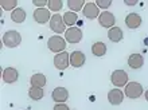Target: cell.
Segmentation results:
<instances>
[{
    "label": "cell",
    "instance_id": "8fae6325",
    "mask_svg": "<svg viewBox=\"0 0 148 110\" xmlns=\"http://www.w3.org/2000/svg\"><path fill=\"white\" fill-rule=\"evenodd\" d=\"M124 97H125L124 91L121 90V89H117V87L112 89V90L108 93V101H109V103L113 105V106L121 105L123 101H124Z\"/></svg>",
    "mask_w": 148,
    "mask_h": 110
},
{
    "label": "cell",
    "instance_id": "ba28073f",
    "mask_svg": "<svg viewBox=\"0 0 148 110\" xmlns=\"http://www.w3.org/2000/svg\"><path fill=\"white\" fill-rule=\"evenodd\" d=\"M50 10L49 8H36L34 14H32V18L38 24H46L47 22L51 20V15H50Z\"/></svg>",
    "mask_w": 148,
    "mask_h": 110
},
{
    "label": "cell",
    "instance_id": "ffe728a7",
    "mask_svg": "<svg viewBox=\"0 0 148 110\" xmlns=\"http://www.w3.org/2000/svg\"><path fill=\"white\" fill-rule=\"evenodd\" d=\"M62 18H63L65 24L69 26V27H75V23L78 22V15L75 14V12H73V11L65 12V14L62 15Z\"/></svg>",
    "mask_w": 148,
    "mask_h": 110
},
{
    "label": "cell",
    "instance_id": "7402d4cb",
    "mask_svg": "<svg viewBox=\"0 0 148 110\" xmlns=\"http://www.w3.org/2000/svg\"><path fill=\"white\" fill-rule=\"evenodd\" d=\"M85 0H67V7L69 10L77 14L78 11H82L85 7Z\"/></svg>",
    "mask_w": 148,
    "mask_h": 110
},
{
    "label": "cell",
    "instance_id": "4316f807",
    "mask_svg": "<svg viewBox=\"0 0 148 110\" xmlns=\"http://www.w3.org/2000/svg\"><path fill=\"white\" fill-rule=\"evenodd\" d=\"M32 4L36 8H46L49 4V0H32Z\"/></svg>",
    "mask_w": 148,
    "mask_h": 110
},
{
    "label": "cell",
    "instance_id": "f546056e",
    "mask_svg": "<svg viewBox=\"0 0 148 110\" xmlns=\"http://www.w3.org/2000/svg\"><path fill=\"white\" fill-rule=\"evenodd\" d=\"M144 98H145V101H147V102H148V90L144 93Z\"/></svg>",
    "mask_w": 148,
    "mask_h": 110
},
{
    "label": "cell",
    "instance_id": "5bb4252c",
    "mask_svg": "<svg viewBox=\"0 0 148 110\" xmlns=\"http://www.w3.org/2000/svg\"><path fill=\"white\" fill-rule=\"evenodd\" d=\"M19 79V71L15 67H5L3 70V81L8 85L15 83Z\"/></svg>",
    "mask_w": 148,
    "mask_h": 110
},
{
    "label": "cell",
    "instance_id": "f1b7e54d",
    "mask_svg": "<svg viewBox=\"0 0 148 110\" xmlns=\"http://www.w3.org/2000/svg\"><path fill=\"white\" fill-rule=\"evenodd\" d=\"M125 5H129V7H132V5H136L137 4V0H124Z\"/></svg>",
    "mask_w": 148,
    "mask_h": 110
},
{
    "label": "cell",
    "instance_id": "2e32d148",
    "mask_svg": "<svg viewBox=\"0 0 148 110\" xmlns=\"http://www.w3.org/2000/svg\"><path fill=\"white\" fill-rule=\"evenodd\" d=\"M144 65V58L141 54H131L128 58V66L133 70H137V69H141Z\"/></svg>",
    "mask_w": 148,
    "mask_h": 110
},
{
    "label": "cell",
    "instance_id": "8992f818",
    "mask_svg": "<svg viewBox=\"0 0 148 110\" xmlns=\"http://www.w3.org/2000/svg\"><path fill=\"white\" fill-rule=\"evenodd\" d=\"M124 94L131 99H137L143 94V86L139 82H128V85L125 86Z\"/></svg>",
    "mask_w": 148,
    "mask_h": 110
},
{
    "label": "cell",
    "instance_id": "3957f363",
    "mask_svg": "<svg viewBox=\"0 0 148 110\" xmlns=\"http://www.w3.org/2000/svg\"><path fill=\"white\" fill-rule=\"evenodd\" d=\"M110 82L113 86H116L117 89L120 87H125L128 85V73L124 70H114L110 74Z\"/></svg>",
    "mask_w": 148,
    "mask_h": 110
},
{
    "label": "cell",
    "instance_id": "9c48e42d",
    "mask_svg": "<svg viewBox=\"0 0 148 110\" xmlns=\"http://www.w3.org/2000/svg\"><path fill=\"white\" fill-rule=\"evenodd\" d=\"M82 15L85 16L86 19L93 20L101 15V12H100V8L97 7V4L93 3V1H89V3L85 4V7L82 10Z\"/></svg>",
    "mask_w": 148,
    "mask_h": 110
},
{
    "label": "cell",
    "instance_id": "277c9868",
    "mask_svg": "<svg viewBox=\"0 0 148 110\" xmlns=\"http://www.w3.org/2000/svg\"><path fill=\"white\" fill-rule=\"evenodd\" d=\"M50 28H51V31H54L57 35H61V34L66 32V24H65L63 18L59 14H54V15L51 16Z\"/></svg>",
    "mask_w": 148,
    "mask_h": 110
},
{
    "label": "cell",
    "instance_id": "7a4b0ae2",
    "mask_svg": "<svg viewBox=\"0 0 148 110\" xmlns=\"http://www.w3.org/2000/svg\"><path fill=\"white\" fill-rule=\"evenodd\" d=\"M66 39L62 38L61 35H54L50 36V39L47 40V47L51 52H55V54H59V52H63L65 48H66Z\"/></svg>",
    "mask_w": 148,
    "mask_h": 110
},
{
    "label": "cell",
    "instance_id": "5b68a950",
    "mask_svg": "<svg viewBox=\"0 0 148 110\" xmlns=\"http://www.w3.org/2000/svg\"><path fill=\"white\" fill-rule=\"evenodd\" d=\"M84 38V32L81 31V28L78 27H69L65 32V39H66L67 43L70 44H75L79 43Z\"/></svg>",
    "mask_w": 148,
    "mask_h": 110
},
{
    "label": "cell",
    "instance_id": "83f0119b",
    "mask_svg": "<svg viewBox=\"0 0 148 110\" xmlns=\"http://www.w3.org/2000/svg\"><path fill=\"white\" fill-rule=\"evenodd\" d=\"M53 110H70V109H69L66 103H55Z\"/></svg>",
    "mask_w": 148,
    "mask_h": 110
},
{
    "label": "cell",
    "instance_id": "9a60e30c",
    "mask_svg": "<svg viewBox=\"0 0 148 110\" xmlns=\"http://www.w3.org/2000/svg\"><path fill=\"white\" fill-rule=\"evenodd\" d=\"M85 62H86L85 54L82 51H79V50H75V51H73L70 54V65L73 67H75V69L82 67L85 65Z\"/></svg>",
    "mask_w": 148,
    "mask_h": 110
},
{
    "label": "cell",
    "instance_id": "52a82bcc",
    "mask_svg": "<svg viewBox=\"0 0 148 110\" xmlns=\"http://www.w3.org/2000/svg\"><path fill=\"white\" fill-rule=\"evenodd\" d=\"M54 66L58 69V70H66L67 67L70 66V52H59V54H55L54 56Z\"/></svg>",
    "mask_w": 148,
    "mask_h": 110
},
{
    "label": "cell",
    "instance_id": "484cf974",
    "mask_svg": "<svg viewBox=\"0 0 148 110\" xmlns=\"http://www.w3.org/2000/svg\"><path fill=\"white\" fill-rule=\"evenodd\" d=\"M94 3L97 4V7L100 10H108V8L112 5V0H97V1H94Z\"/></svg>",
    "mask_w": 148,
    "mask_h": 110
},
{
    "label": "cell",
    "instance_id": "e0dca14e",
    "mask_svg": "<svg viewBox=\"0 0 148 110\" xmlns=\"http://www.w3.org/2000/svg\"><path fill=\"white\" fill-rule=\"evenodd\" d=\"M46 75L42 74V73H36V74H34L30 78V85H31V87H40V89H43V86H46Z\"/></svg>",
    "mask_w": 148,
    "mask_h": 110
},
{
    "label": "cell",
    "instance_id": "7c38bea8",
    "mask_svg": "<svg viewBox=\"0 0 148 110\" xmlns=\"http://www.w3.org/2000/svg\"><path fill=\"white\" fill-rule=\"evenodd\" d=\"M51 98L55 103H65L69 99V91L66 87H55L51 93Z\"/></svg>",
    "mask_w": 148,
    "mask_h": 110
},
{
    "label": "cell",
    "instance_id": "cb8c5ba5",
    "mask_svg": "<svg viewBox=\"0 0 148 110\" xmlns=\"http://www.w3.org/2000/svg\"><path fill=\"white\" fill-rule=\"evenodd\" d=\"M0 5L4 11H14L15 8H18V1L16 0H0Z\"/></svg>",
    "mask_w": 148,
    "mask_h": 110
},
{
    "label": "cell",
    "instance_id": "603a6c76",
    "mask_svg": "<svg viewBox=\"0 0 148 110\" xmlns=\"http://www.w3.org/2000/svg\"><path fill=\"white\" fill-rule=\"evenodd\" d=\"M28 97L32 99V101H39L45 97V91L40 87H30L28 90Z\"/></svg>",
    "mask_w": 148,
    "mask_h": 110
},
{
    "label": "cell",
    "instance_id": "44dd1931",
    "mask_svg": "<svg viewBox=\"0 0 148 110\" xmlns=\"http://www.w3.org/2000/svg\"><path fill=\"white\" fill-rule=\"evenodd\" d=\"M92 54L94 56H104L106 54V44L104 42H96L92 46Z\"/></svg>",
    "mask_w": 148,
    "mask_h": 110
},
{
    "label": "cell",
    "instance_id": "d4e9b609",
    "mask_svg": "<svg viewBox=\"0 0 148 110\" xmlns=\"http://www.w3.org/2000/svg\"><path fill=\"white\" fill-rule=\"evenodd\" d=\"M47 8L53 12H58L63 8V1L62 0H49Z\"/></svg>",
    "mask_w": 148,
    "mask_h": 110
},
{
    "label": "cell",
    "instance_id": "ac0fdd59",
    "mask_svg": "<svg viewBox=\"0 0 148 110\" xmlns=\"http://www.w3.org/2000/svg\"><path fill=\"white\" fill-rule=\"evenodd\" d=\"M123 36H124L123 30H121L120 27H116V26L108 31V39H109L110 42H113V43H119V42H121V40H123Z\"/></svg>",
    "mask_w": 148,
    "mask_h": 110
},
{
    "label": "cell",
    "instance_id": "4fadbf2b",
    "mask_svg": "<svg viewBox=\"0 0 148 110\" xmlns=\"http://www.w3.org/2000/svg\"><path fill=\"white\" fill-rule=\"evenodd\" d=\"M125 26L131 30H136L141 26V16L136 12H131L125 16Z\"/></svg>",
    "mask_w": 148,
    "mask_h": 110
},
{
    "label": "cell",
    "instance_id": "d6986e66",
    "mask_svg": "<svg viewBox=\"0 0 148 110\" xmlns=\"http://www.w3.org/2000/svg\"><path fill=\"white\" fill-rule=\"evenodd\" d=\"M26 16H27L26 15V11H24L22 7L15 8V10L11 12V20L14 23H18V24L23 23L24 20H26Z\"/></svg>",
    "mask_w": 148,
    "mask_h": 110
},
{
    "label": "cell",
    "instance_id": "30bf717a",
    "mask_svg": "<svg viewBox=\"0 0 148 110\" xmlns=\"http://www.w3.org/2000/svg\"><path fill=\"white\" fill-rule=\"evenodd\" d=\"M98 23L100 26L104 28H113L114 27V23H116V18L113 15L112 12L109 11H104L101 12V15L98 16Z\"/></svg>",
    "mask_w": 148,
    "mask_h": 110
},
{
    "label": "cell",
    "instance_id": "6da1fadb",
    "mask_svg": "<svg viewBox=\"0 0 148 110\" xmlns=\"http://www.w3.org/2000/svg\"><path fill=\"white\" fill-rule=\"evenodd\" d=\"M22 43V35L16 30H8L3 35V44L8 48H15Z\"/></svg>",
    "mask_w": 148,
    "mask_h": 110
}]
</instances>
